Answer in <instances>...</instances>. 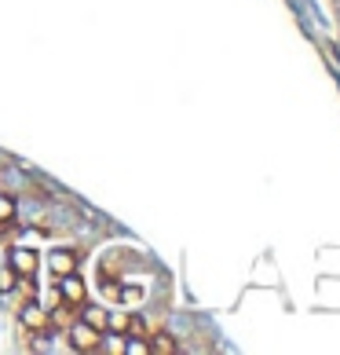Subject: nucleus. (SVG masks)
<instances>
[{
	"label": "nucleus",
	"mask_w": 340,
	"mask_h": 355,
	"mask_svg": "<svg viewBox=\"0 0 340 355\" xmlns=\"http://www.w3.org/2000/svg\"><path fill=\"white\" fill-rule=\"evenodd\" d=\"M55 297L62 300V304H70V308H81L84 300H88V286H84V279H81L77 271L59 275V282H55Z\"/></svg>",
	"instance_id": "f257e3e1"
},
{
	"label": "nucleus",
	"mask_w": 340,
	"mask_h": 355,
	"mask_svg": "<svg viewBox=\"0 0 340 355\" xmlns=\"http://www.w3.org/2000/svg\"><path fill=\"white\" fill-rule=\"evenodd\" d=\"M66 345L73 352H96L99 348V330H96V326H88L84 319H77V322L66 326Z\"/></svg>",
	"instance_id": "f03ea898"
},
{
	"label": "nucleus",
	"mask_w": 340,
	"mask_h": 355,
	"mask_svg": "<svg viewBox=\"0 0 340 355\" xmlns=\"http://www.w3.org/2000/svg\"><path fill=\"white\" fill-rule=\"evenodd\" d=\"M19 322H22L30 334H44V330H51L48 308L41 304V300H22V304H19Z\"/></svg>",
	"instance_id": "7ed1b4c3"
},
{
	"label": "nucleus",
	"mask_w": 340,
	"mask_h": 355,
	"mask_svg": "<svg viewBox=\"0 0 340 355\" xmlns=\"http://www.w3.org/2000/svg\"><path fill=\"white\" fill-rule=\"evenodd\" d=\"M77 264H81V253H77V249H70V245H55L48 253V271L55 275H70V271H77Z\"/></svg>",
	"instance_id": "20e7f679"
},
{
	"label": "nucleus",
	"mask_w": 340,
	"mask_h": 355,
	"mask_svg": "<svg viewBox=\"0 0 340 355\" xmlns=\"http://www.w3.org/2000/svg\"><path fill=\"white\" fill-rule=\"evenodd\" d=\"M8 268L15 271L19 279H22V275H30V279H33V275H37V249H30V245H11V249H8Z\"/></svg>",
	"instance_id": "39448f33"
},
{
	"label": "nucleus",
	"mask_w": 340,
	"mask_h": 355,
	"mask_svg": "<svg viewBox=\"0 0 340 355\" xmlns=\"http://www.w3.org/2000/svg\"><path fill=\"white\" fill-rule=\"evenodd\" d=\"M147 340H150V352H154V355H176V352H179V340H176V334H168V330L147 334Z\"/></svg>",
	"instance_id": "423d86ee"
},
{
	"label": "nucleus",
	"mask_w": 340,
	"mask_h": 355,
	"mask_svg": "<svg viewBox=\"0 0 340 355\" xmlns=\"http://www.w3.org/2000/svg\"><path fill=\"white\" fill-rule=\"evenodd\" d=\"M96 352H107V355H125V334L102 330V334H99V348H96Z\"/></svg>",
	"instance_id": "0eeeda50"
},
{
	"label": "nucleus",
	"mask_w": 340,
	"mask_h": 355,
	"mask_svg": "<svg viewBox=\"0 0 340 355\" xmlns=\"http://www.w3.org/2000/svg\"><path fill=\"white\" fill-rule=\"evenodd\" d=\"M15 213H19V202H15V194L0 191V227H11V223H15Z\"/></svg>",
	"instance_id": "6e6552de"
},
{
	"label": "nucleus",
	"mask_w": 340,
	"mask_h": 355,
	"mask_svg": "<svg viewBox=\"0 0 340 355\" xmlns=\"http://www.w3.org/2000/svg\"><path fill=\"white\" fill-rule=\"evenodd\" d=\"M81 319H84L88 326H96L99 334L107 330V308H84V304H81Z\"/></svg>",
	"instance_id": "1a4fd4ad"
},
{
	"label": "nucleus",
	"mask_w": 340,
	"mask_h": 355,
	"mask_svg": "<svg viewBox=\"0 0 340 355\" xmlns=\"http://www.w3.org/2000/svg\"><path fill=\"white\" fill-rule=\"evenodd\" d=\"M107 330H114V334H128V311H125V308H117V311L107 308Z\"/></svg>",
	"instance_id": "9d476101"
},
{
	"label": "nucleus",
	"mask_w": 340,
	"mask_h": 355,
	"mask_svg": "<svg viewBox=\"0 0 340 355\" xmlns=\"http://www.w3.org/2000/svg\"><path fill=\"white\" fill-rule=\"evenodd\" d=\"M150 352V340L139 337V334H125V355H147Z\"/></svg>",
	"instance_id": "9b49d317"
},
{
	"label": "nucleus",
	"mask_w": 340,
	"mask_h": 355,
	"mask_svg": "<svg viewBox=\"0 0 340 355\" xmlns=\"http://www.w3.org/2000/svg\"><path fill=\"white\" fill-rule=\"evenodd\" d=\"M128 334L147 337V334H150V330H147V319H143V315H128Z\"/></svg>",
	"instance_id": "f8f14e48"
},
{
	"label": "nucleus",
	"mask_w": 340,
	"mask_h": 355,
	"mask_svg": "<svg viewBox=\"0 0 340 355\" xmlns=\"http://www.w3.org/2000/svg\"><path fill=\"white\" fill-rule=\"evenodd\" d=\"M15 279H19V275L15 271H0V293H11V289H15Z\"/></svg>",
	"instance_id": "ddd939ff"
},
{
	"label": "nucleus",
	"mask_w": 340,
	"mask_h": 355,
	"mask_svg": "<svg viewBox=\"0 0 340 355\" xmlns=\"http://www.w3.org/2000/svg\"><path fill=\"white\" fill-rule=\"evenodd\" d=\"M337 4H340V0H337Z\"/></svg>",
	"instance_id": "4468645a"
}]
</instances>
